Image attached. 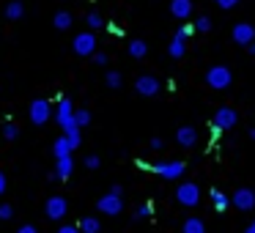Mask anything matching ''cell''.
I'll return each instance as SVG.
<instances>
[{
	"mask_svg": "<svg viewBox=\"0 0 255 233\" xmlns=\"http://www.w3.org/2000/svg\"><path fill=\"white\" fill-rule=\"evenodd\" d=\"M206 83H209V88L214 91H225L228 85L233 83V74L228 66H211L209 72H206Z\"/></svg>",
	"mask_w": 255,
	"mask_h": 233,
	"instance_id": "obj_1",
	"label": "cell"
},
{
	"mask_svg": "<svg viewBox=\"0 0 255 233\" xmlns=\"http://www.w3.org/2000/svg\"><path fill=\"white\" fill-rule=\"evenodd\" d=\"M176 200L181 206H189V209H195V206L200 203V187L192 181H181L176 189Z\"/></svg>",
	"mask_w": 255,
	"mask_h": 233,
	"instance_id": "obj_2",
	"label": "cell"
},
{
	"mask_svg": "<svg viewBox=\"0 0 255 233\" xmlns=\"http://www.w3.org/2000/svg\"><path fill=\"white\" fill-rule=\"evenodd\" d=\"M28 116H30V123H36V126H44V123L50 121V116H52L50 102H47V99H33V102H30Z\"/></svg>",
	"mask_w": 255,
	"mask_h": 233,
	"instance_id": "obj_3",
	"label": "cell"
},
{
	"mask_svg": "<svg viewBox=\"0 0 255 233\" xmlns=\"http://www.w3.org/2000/svg\"><path fill=\"white\" fill-rule=\"evenodd\" d=\"M72 50L77 52L80 58H88V55H94V52H96V36L91 33V30H85V33L74 36V41H72Z\"/></svg>",
	"mask_w": 255,
	"mask_h": 233,
	"instance_id": "obj_4",
	"label": "cell"
},
{
	"mask_svg": "<svg viewBox=\"0 0 255 233\" xmlns=\"http://www.w3.org/2000/svg\"><path fill=\"white\" fill-rule=\"evenodd\" d=\"M214 129H220V132H228V129H233L239 123V113L233 110V107H220V110L214 113Z\"/></svg>",
	"mask_w": 255,
	"mask_h": 233,
	"instance_id": "obj_5",
	"label": "cell"
},
{
	"mask_svg": "<svg viewBox=\"0 0 255 233\" xmlns=\"http://www.w3.org/2000/svg\"><path fill=\"white\" fill-rule=\"evenodd\" d=\"M151 170H154L156 176L167 178V181H176V178H181L184 173H187V165H184V162H159V165H154Z\"/></svg>",
	"mask_w": 255,
	"mask_h": 233,
	"instance_id": "obj_6",
	"label": "cell"
},
{
	"mask_svg": "<svg viewBox=\"0 0 255 233\" xmlns=\"http://www.w3.org/2000/svg\"><path fill=\"white\" fill-rule=\"evenodd\" d=\"M96 209H99L102 214H110V217H116V214H121V211H124V200H121V195H113V192H107V195H102V198H99V203H96Z\"/></svg>",
	"mask_w": 255,
	"mask_h": 233,
	"instance_id": "obj_7",
	"label": "cell"
},
{
	"mask_svg": "<svg viewBox=\"0 0 255 233\" xmlns=\"http://www.w3.org/2000/svg\"><path fill=\"white\" fill-rule=\"evenodd\" d=\"M74 107H72V99H61L58 102V107H55V121L61 123V129H69V126H74Z\"/></svg>",
	"mask_w": 255,
	"mask_h": 233,
	"instance_id": "obj_8",
	"label": "cell"
},
{
	"mask_svg": "<svg viewBox=\"0 0 255 233\" xmlns=\"http://www.w3.org/2000/svg\"><path fill=\"white\" fill-rule=\"evenodd\" d=\"M44 211H47V217H50V220H63V217H66V211H69L66 198H61V195H52V198L44 203Z\"/></svg>",
	"mask_w": 255,
	"mask_h": 233,
	"instance_id": "obj_9",
	"label": "cell"
},
{
	"mask_svg": "<svg viewBox=\"0 0 255 233\" xmlns=\"http://www.w3.org/2000/svg\"><path fill=\"white\" fill-rule=\"evenodd\" d=\"M231 203L236 206L239 211H253L255 209V192H253V189H247V187H242V189L233 192Z\"/></svg>",
	"mask_w": 255,
	"mask_h": 233,
	"instance_id": "obj_10",
	"label": "cell"
},
{
	"mask_svg": "<svg viewBox=\"0 0 255 233\" xmlns=\"http://www.w3.org/2000/svg\"><path fill=\"white\" fill-rule=\"evenodd\" d=\"M134 91H137L140 96H156L159 94V80L151 77V74H143V77L134 80Z\"/></svg>",
	"mask_w": 255,
	"mask_h": 233,
	"instance_id": "obj_11",
	"label": "cell"
},
{
	"mask_svg": "<svg viewBox=\"0 0 255 233\" xmlns=\"http://www.w3.org/2000/svg\"><path fill=\"white\" fill-rule=\"evenodd\" d=\"M233 41H236V44H242V47L253 44V41H255V28H253L250 22L233 25Z\"/></svg>",
	"mask_w": 255,
	"mask_h": 233,
	"instance_id": "obj_12",
	"label": "cell"
},
{
	"mask_svg": "<svg viewBox=\"0 0 255 233\" xmlns=\"http://www.w3.org/2000/svg\"><path fill=\"white\" fill-rule=\"evenodd\" d=\"M176 143L181 145V148H192V145L198 143V129L195 126H181L176 132Z\"/></svg>",
	"mask_w": 255,
	"mask_h": 233,
	"instance_id": "obj_13",
	"label": "cell"
},
{
	"mask_svg": "<svg viewBox=\"0 0 255 233\" xmlns=\"http://www.w3.org/2000/svg\"><path fill=\"white\" fill-rule=\"evenodd\" d=\"M170 14L176 19H189L192 17V0H170Z\"/></svg>",
	"mask_w": 255,
	"mask_h": 233,
	"instance_id": "obj_14",
	"label": "cell"
},
{
	"mask_svg": "<svg viewBox=\"0 0 255 233\" xmlns=\"http://www.w3.org/2000/svg\"><path fill=\"white\" fill-rule=\"evenodd\" d=\"M72 151H74V145L69 143V137L63 134V137H58L55 140V145H52V154H55V159H63V156H72Z\"/></svg>",
	"mask_w": 255,
	"mask_h": 233,
	"instance_id": "obj_15",
	"label": "cell"
},
{
	"mask_svg": "<svg viewBox=\"0 0 255 233\" xmlns=\"http://www.w3.org/2000/svg\"><path fill=\"white\" fill-rule=\"evenodd\" d=\"M72 170H74V159H72V156H63V159H58L55 173H58V178H61V181H66V178L72 176Z\"/></svg>",
	"mask_w": 255,
	"mask_h": 233,
	"instance_id": "obj_16",
	"label": "cell"
},
{
	"mask_svg": "<svg viewBox=\"0 0 255 233\" xmlns=\"http://www.w3.org/2000/svg\"><path fill=\"white\" fill-rule=\"evenodd\" d=\"M209 198H211V203H214V209H217V211H225L228 206H231V198H228V195L222 192V189H211Z\"/></svg>",
	"mask_w": 255,
	"mask_h": 233,
	"instance_id": "obj_17",
	"label": "cell"
},
{
	"mask_svg": "<svg viewBox=\"0 0 255 233\" xmlns=\"http://www.w3.org/2000/svg\"><path fill=\"white\" fill-rule=\"evenodd\" d=\"M181 233H206V225H203V220H198V217H189V220H184V225H181Z\"/></svg>",
	"mask_w": 255,
	"mask_h": 233,
	"instance_id": "obj_18",
	"label": "cell"
},
{
	"mask_svg": "<svg viewBox=\"0 0 255 233\" xmlns=\"http://www.w3.org/2000/svg\"><path fill=\"white\" fill-rule=\"evenodd\" d=\"M72 22H74V17L69 11H58L55 17H52V25H55L58 30H69V28H72Z\"/></svg>",
	"mask_w": 255,
	"mask_h": 233,
	"instance_id": "obj_19",
	"label": "cell"
},
{
	"mask_svg": "<svg viewBox=\"0 0 255 233\" xmlns=\"http://www.w3.org/2000/svg\"><path fill=\"white\" fill-rule=\"evenodd\" d=\"M129 55L132 58H145L148 55V44H145V41H140V39H134V41H129Z\"/></svg>",
	"mask_w": 255,
	"mask_h": 233,
	"instance_id": "obj_20",
	"label": "cell"
},
{
	"mask_svg": "<svg viewBox=\"0 0 255 233\" xmlns=\"http://www.w3.org/2000/svg\"><path fill=\"white\" fill-rule=\"evenodd\" d=\"M22 17H25V6L19 0H11L6 6V19H22Z\"/></svg>",
	"mask_w": 255,
	"mask_h": 233,
	"instance_id": "obj_21",
	"label": "cell"
},
{
	"mask_svg": "<svg viewBox=\"0 0 255 233\" xmlns=\"http://www.w3.org/2000/svg\"><path fill=\"white\" fill-rule=\"evenodd\" d=\"M77 228H80L83 233H99V231H102V225H99V220H96V217H83Z\"/></svg>",
	"mask_w": 255,
	"mask_h": 233,
	"instance_id": "obj_22",
	"label": "cell"
},
{
	"mask_svg": "<svg viewBox=\"0 0 255 233\" xmlns=\"http://www.w3.org/2000/svg\"><path fill=\"white\" fill-rule=\"evenodd\" d=\"M167 52H170V58H184V52H187V47H184V39L173 36V41H170V47H167Z\"/></svg>",
	"mask_w": 255,
	"mask_h": 233,
	"instance_id": "obj_23",
	"label": "cell"
},
{
	"mask_svg": "<svg viewBox=\"0 0 255 233\" xmlns=\"http://www.w3.org/2000/svg\"><path fill=\"white\" fill-rule=\"evenodd\" d=\"M63 134L69 137V143H72L74 148H77V145L83 143V137H80V126H77V123H74V126H69V129H63Z\"/></svg>",
	"mask_w": 255,
	"mask_h": 233,
	"instance_id": "obj_24",
	"label": "cell"
},
{
	"mask_svg": "<svg viewBox=\"0 0 255 233\" xmlns=\"http://www.w3.org/2000/svg\"><path fill=\"white\" fill-rule=\"evenodd\" d=\"M85 22H88V28H94V30L105 28V17H102V14H96V11H91L88 17H85Z\"/></svg>",
	"mask_w": 255,
	"mask_h": 233,
	"instance_id": "obj_25",
	"label": "cell"
},
{
	"mask_svg": "<svg viewBox=\"0 0 255 233\" xmlns=\"http://www.w3.org/2000/svg\"><path fill=\"white\" fill-rule=\"evenodd\" d=\"M74 123H77L80 129L88 126V123H91V113L88 110H77V113H74Z\"/></svg>",
	"mask_w": 255,
	"mask_h": 233,
	"instance_id": "obj_26",
	"label": "cell"
},
{
	"mask_svg": "<svg viewBox=\"0 0 255 233\" xmlns=\"http://www.w3.org/2000/svg\"><path fill=\"white\" fill-rule=\"evenodd\" d=\"M105 83H107V88H121V74L118 72H107V77H105Z\"/></svg>",
	"mask_w": 255,
	"mask_h": 233,
	"instance_id": "obj_27",
	"label": "cell"
},
{
	"mask_svg": "<svg viewBox=\"0 0 255 233\" xmlns=\"http://www.w3.org/2000/svg\"><path fill=\"white\" fill-rule=\"evenodd\" d=\"M195 30H200V33H209V30H211V19H209V17H198V19H195Z\"/></svg>",
	"mask_w": 255,
	"mask_h": 233,
	"instance_id": "obj_28",
	"label": "cell"
},
{
	"mask_svg": "<svg viewBox=\"0 0 255 233\" xmlns=\"http://www.w3.org/2000/svg\"><path fill=\"white\" fill-rule=\"evenodd\" d=\"M151 217V203H140L137 211H134V220H148Z\"/></svg>",
	"mask_w": 255,
	"mask_h": 233,
	"instance_id": "obj_29",
	"label": "cell"
},
{
	"mask_svg": "<svg viewBox=\"0 0 255 233\" xmlns=\"http://www.w3.org/2000/svg\"><path fill=\"white\" fill-rule=\"evenodd\" d=\"M17 134H19L17 123H6V126H3V137L6 140H17Z\"/></svg>",
	"mask_w": 255,
	"mask_h": 233,
	"instance_id": "obj_30",
	"label": "cell"
},
{
	"mask_svg": "<svg viewBox=\"0 0 255 233\" xmlns=\"http://www.w3.org/2000/svg\"><path fill=\"white\" fill-rule=\"evenodd\" d=\"M192 33H195V25H181L176 36H178V39H184V41H187V39H189V36H192Z\"/></svg>",
	"mask_w": 255,
	"mask_h": 233,
	"instance_id": "obj_31",
	"label": "cell"
},
{
	"mask_svg": "<svg viewBox=\"0 0 255 233\" xmlns=\"http://www.w3.org/2000/svg\"><path fill=\"white\" fill-rule=\"evenodd\" d=\"M11 217H14V209L8 203H3L0 206V220H11Z\"/></svg>",
	"mask_w": 255,
	"mask_h": 233,
	"instance_id": "obj_32",
	"label": "cell"
},
{
	"mask_svg": "<svg viewBox=\"0 0 255 233\" xmlns=\"http://www.w3.org/2000/svg\"><path fill=\"white\" fill-rule=\"evenodd\" d=\"M99 165H102V162H99V156H94V154H91V156H85V167H88V170H96Z\"/></svg>",
	"mask_w": 255,
	"mask_h": 233,
	"instance_id": "obj_33",
	"label": "cell"
},
{
	"mask_svg": "<svg viewBox=\"0 0 255 233\" xmlns=\"http://www.w3.org/2000/svg\"><path fill=\"white\" fill-rule=\"evenodd\" d=\"M214 3H217L220 8H225V11H228V8H236V6H239V0H214Z\"/></svg>",
	"mask_w": 255,
	"mask_h": 233,
	"instance_id": "obj_34",
	"label": "cell"
},
{
	"mask_svg": "<svg viewBox=\"0 0 255 233\" xmlns=\"http://www.w3.org/2000/svg\"><path fill=\"white\" fill-rule=\"evenodd\" d=\"M107 61H110V58H107L105 52H94V63H96V66H105Z\"/></svg>",
	"mask_w": 255,
	"mask_h": 233,
	"instance_id": "obj_35",
	"label": "cell"
},
{
	"mask_svg": "<svg viewBox=\"0 0 255 233\" xmlns=\"http://www.w3.org/2000/svg\"><path fill=\"white\" fill-rule=\"evenodd\" d=\"M58 233H83V231H80L77 225H61V228H58Z\"/></svg>",
	"mask_w": 255,
	"mask_h": 233,
	"instance_id": "obj_36",
	"label": "cell"
},
{
	"mask_svg": "<svg viewBox=\"0 0 255 233\" xmlns=\"http://www.w3.org/2000/svg\"><path fill=\"white\" fill-rule=\"evenodd\" d=\"M151 148H154V151H159V148H165V140H162V137H151Z\"/></svg>",
	"mask_w": 255,
	"mask_h": 233,
	"instance_id": "obj_37",
	"label": "cell"
},
{
	"mask_svg": "<svg viewBox=\"0 0 255 233\" xmlns=\"http://www.w3.org/2000/svg\"><path fill=\"white\" fill-rule=\"evenodd\" d=\"M17 233H39V231H36V228L33 225H22V228H19V231Z\"/></svg>",
	"mask_w": 255,
	"mask_h": 233,
	"instance_id": "obj_38",
	"label": "cell"
},
{
	"mask_svg": "<svg viewBox=\"0 0 255 233\" xmlns=\"http://www.w3.org/2000/svg\"><path fill=\"white\" fill-rule=\"evenodd\" d=\"M110 192H113V195H124V187H121V184H113Z\"/></svg>",
	"mask_w": 255,
	"mask_h": 233,
	"instance_id": "obj_39",
	"label": "cell"
},
{
	"mask_svg": "<svg viewBox=\"0 0 255 233\" xmlns=\"http://www.w3.org/2000/svg\"><path fill=\"white\" fill-rule=\"evenodd\" d=\"M6 192V176H3V173H0V195Z\"/></svg>",
	"mask_w": 255,
	"mask_h": 233,
	"instance_id": "obj_40",
	"label": "cell"
},
{
	"mask_svg": "<svg viewBox=\"0 0 255 233\" xmlns=\"http://www.w3.org/2000/svg\"><path fill=\"white\" fill-rule=\"evenodd\" d=\"M244 233H255V220H253V222H250V225H247V231H244Z\"/></svg>",
	"mask_w": 255,
	"mask_h": 233,
	"instance_id": "obj_41",
	"label": "cell"
},
{
	"mask_svg": "<svg viewBox=\"0 0 255 233\" xmlns=\"http://www.w3.org/2000/svg\"><path fill=\"white\" fill-rule=\"evenodd\" d=\"M247 52H250V55H255V41H253V44H247Z\"/></svg>",
	"mask_w": 255,
	"mask_h": 233,
	"instance_id": "obj_42",
	"label": "cell"
}]
</instances>
